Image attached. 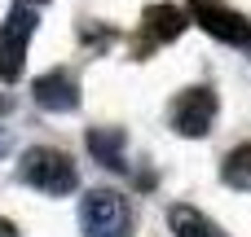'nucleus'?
<instances>
[{"label":"nucleus","instance_id":"nucleus-1","mask_svg":"<svg viewBox=\"0 0 251 237\" xmlns=\"http://www.w3.org/2000/svg\"><path fill=\"white\" fill-rule=\"evenodd\" d=\"M18 180L31 185V189H40V194H49V198H62V194H71V189L79 185V172H75V163H71L62 150L35 145V150H26L22 163H18Z\"/></svg>","mask_w":251,"mask_h":237},{"label":"nucleus","instance_id":"nucleus-2","mask_svg":"<svg viewBox=\"0 0 251 237\" xmlns=\"http://www.w3.org/2000/svg\"><path fill=\"white\" fill-rule=\"evenodd\" d=\"M79 229L84 237H132V211L128 198L115 189H93L79 202Z\"/></svg>","mask_w":251,"mask_h":237},{"label":"nucleus","instance_id":"nucleus-3","mask_svg":"<svg viewBox=\"0 0 251 237\" xmlns=\"http://www.w3.org/2000/svg\"><path fill=\"white\" fill-rule=\"evenodd\" d=\"M31 35H35V9H26V4L9 9V18L0 22V84H13L22 75Z\"/></svg>","mask_w":251,"mask_h":237},{"label":"nucleus","instance_id":"nucleus-4","mask_svg":"<svg viewBox=\"0 0 251 237\" xmlns=\"http://www.w3.org/2000/svg\"><path fill=\"white\" fill-rule=\"evenodd\" d=\"M216 123V92L212 88H185L172 101V128L181 136H207Z\"/></svg>","mask_w":251,"mask_h":237},{"label":"nucleus","instance_id":"nucleus-5","mask_svg":"<svg viewBox=\"0 0 251 237\" xmlns=\"http://www.w3.org/2000/svg\"><path fill=\"white\" fill-rule=\"evenodd\" d=\"M190 18H194L207 35H216V40H225V44H251V22L243 13L216 4V0H190Z\"/></svg>","mask_w":251,"mask_h":237},{"label":"nucleus","instance_id":"nucleus-6","mask_svg":"<svg viewBox=\"0 0 251 237\" xmlns=\"http://www.w3.org/2000/svg\"><path fill=\"white\" fill-rule=\"evenodd\" d=\"M31 97H35V106L49 110V114H71V110H79V84H75L66 70L40 75V79L31 84Z\"/></svg>","mask_w":251,"mask_h":237},{"label":"nucleus","instance_id":"nucleus-7","mask_svg":"<svg viewBox=\"0 0 251 237\" xmlns=\"http://www.w3.org/2000/svg\"><path fill=\"white\" fill-rule=\"evenodd\" d=\"M141 26H146V40L150 44H172L185 26H190V13L176 9V4H150L141 13Z\"/></svg>","mask_w":251,"mask_h":237},{"label":"nucleus","instance_id":"nucleus-8","mask_svg":"<svg viewBox=\"0 0 251 237\" xmlns=\"http://www.w3.org/2000/svg\"><path fill=\"white\" fill-rule=\"evenodd\" d=\"M168 224H172L176 237H225L203 211H194V207H185V202H176V207L168 211Z\"/></svg>","mask_w":251,"mask_h":237},{"label":"nucleus","instance_id":"nucleus-9","mask_svg":"<svg viewBox=\"0 0 251 237\" xmlns=\"http://www.w3.org/2000/svg\"><path fill=\"white\" fill-rule=\"evenodd\" d=\"M88 150H93V158H101V163L115 167V172L128 167V163H124V132H119V128H93V132H88Z\"/></svg>","mask_w":251,"mask_h":237},{"label":"nucleus","instance_id":"nucleus-10","mask_svg":"<svg viewBox=\"0 0 251 237\" xmlns=\"http://www.w3.org/2000/svg\"><path fill=\"white\" fill-rule=\"evenodd\" d=\"M221 180H225L229 189H238V194H251V145L229 150V158H225V167H221Z\"/></svg>","mask_w":251,"mask_h":237},{"label":"nucleus","instance_id":"nucleus-11","mask_svg":"<svg viewBox=\"0 0 251 237\" xmlns=\"http://www.w3.org/2000/svg\"><path fill=\"white\" fill-rule=\"evenodd\" d=\"M9 145H13V136H9V128H0V158L9 154Z\"/></svg>","mask_w":251,"mask_h":237},{"label":"nucleus","instance_id":"nucleus-12","mask_svg":"<svg viewBox=\"0 0 251 237\" xmlns=\"http://www.w3.org/2000/svg\"><path fill=\"white\" fill-rule=\"evenodd\" d=\"M0 237H18V233H13V224H4V220H0Z\"/></svg>","mask_w":251,"mask_h":237},{"label":"nucleus","instance_id":"nucleus-13","mask_svg":"<svg viewBox=\"0 0 251 237\" xmlns=\"http://www.w3.org/2000/svg\"><path fill=\"white\" fill-rule=\"evenodd\" d=\"M31 4H40V0H31Z\"/></svg>","mask_w":251,"mask_h":237}]
</instances>
